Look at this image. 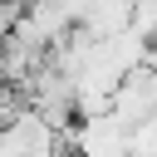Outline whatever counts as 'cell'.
<instances>
[{
  "mask_svg": "<svg viewBox=\"0 0 157 157\" xmlns=\"http://www.w3.org/2000/svg\"><path fill=\"white\" fill-rule=\"evenodd\" d=\"M128 157H157V113L128 132Z\"/></svg>",
  "mask_w": 157,
  "mask_h": 157,
  "instance_id": "cell-1",
  "label": "cell"
}]
</instances>
